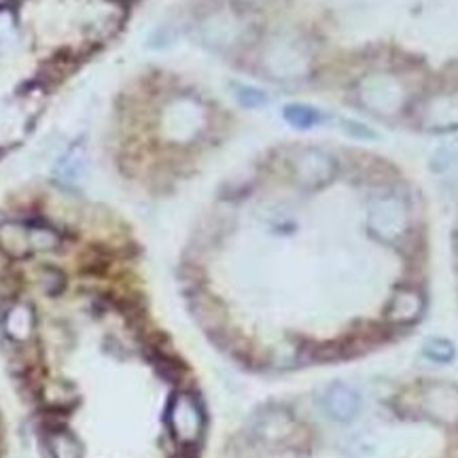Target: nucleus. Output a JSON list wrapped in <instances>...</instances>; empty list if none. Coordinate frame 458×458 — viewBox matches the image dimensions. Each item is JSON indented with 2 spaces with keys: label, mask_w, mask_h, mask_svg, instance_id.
Segmentation results:
<instances>
[{
  "label": "nucleus",
  "mask_w": 458,
  "mask_h": 458,
  "mask_svg": "<svg viewBox=\"0 0 458 458\" xmlns=\"http://www.w3.org/2000/svg\"><path fill=\"white\" fill-rule=\"evenodd\" d=\"M293 173L301 185L321 187L327 185L335 174V162L318 149H303L293 159Z\"/></svg>",
  "instance_id": "4"
},
{
  "label": "nucleus",
  "mask_w": 458,
  "mask_h": 458,
  "mask_svg": "<svg viewBox=\"0 0 458 458\" xmlns=\"http://www.w3.org/2000/svg\"><path fill=\"white\" fill-rule=\"evenodd\" d=\"M41 399L49 412H64L73 410L79 404V390L70 380L62 378H47L43 380L41 386Z\"/></svg>",
  "instance_id": "7"
},
{
  "label": "nucleus",
  "mask_w": 458,
  "mask_h": 458,
  "mask_svg": "<svg viewBox=\"0 0 458 458\" xmlns=\"http://www.w3.org/2000/svg\"><path fill=\"white\" fill-rule=\"evenodd\" d=\"M422 352L427 355V358H431L435 363H450L452 358H454V346H452L448 340L441 338L427 340Z\"/></svg>",
  "instance_id": "17"
},
{
  "label": "nucleus",
  "mask_w": 458,
  "mask_h": 458,
  "mask_svg": "<svg viewBox=\"0 0 458 458\" xmlns=\"http://www.w3.org/2000/svg\"><path fill=\"white\" fill-rule=\"evenodd\" d=\"M62 240L49 228H30V246L32 251H55Z\"/></svg>",
  "instance_id": "16"
},
{
  "label": "nucleus",
  "mask_w": 458,
  "mask_h": 458,
  "mask_svg": "<svg viewBox=\"0 0 458 458\" xmlns=\"http://www.w3.org/2000/svg\"><path fill=\"white\" fill-rule=\"evenodd\" d=\"M422 125L429 130L458 128V96H435L424 104Z\"/></svg>",
  "instance_id": "6"
},
{
  "label": "nucleus",
  "mask_w": 458,
  "mask_h": 458,
  "mask_svg": "<svg viewBox=\"0 0 458 458\" xmlns=\"http://www.w3.org/2000/svg\"><path fill=\"white\" fill-rule=\"evenodd\" d=\"M283 117L291 128L312 130L323 121V113L312 107H306V104H289V107L283 110Z\"/></svg>",
  "instance_id": "14"
},
{
  "label": "nucleus",
  "mask_w": 458,
  "mask_h": 458,
  "mask_svg": "<svg viewBox=\"0 0 458 458\" xmlns=\"http://www.w3.org/2000/svg\"><path fill=\"white\" fill-rule=\"evenodd\" d=\"M165 422H168L170 435L179 446L191 448V446L200 444L204 427H206V416H204V407L197 395H193L191 390H176L170 397Z\"/></svg>",
  "instance_id": "1"
},
{
  "label": "nucleus",
  "mask_w": 458,
  "mask_h": 458,
  "mask_svg": "<svg viewBox=\"0 0 458 458\" xmlns=\"http://www.w3.org/2000/svg\"><path fill=\"white\" fill-rule=\"evenodd\" d=\"M0 245L13 257H24L26 253L32 251L30 246V228L24 225L9 223L0 228Z\"/></svg>",
  "instance_id": "13"
},
{
  "label": "nucleus",
  "mask_w": 458,
  "mask_h": 458,
  "mask_svg": "<svg viewBox=\"0 0 458 458\" xmlns=\"http://www.w3.org/2000/svg\"><path fill=\"white\" fill-rule=\"evenodd\" d=\"M323 404H325V412L338 422L352 421L358 412V397L355 390L346 384L329 386L327 393H325Z\"/></svg>",
  "instance_id": "8"
},
{
  "label": "nucleus",
  "mask_w": 458,
  "mask_h": 458,
  "mask_svg": "<svg viewBox=\"0 0 458 458\" xmlns=\"http://www.w3.org/2000/svg\"><path fill=\"white\" fill-rule=\"evenodd\" d=\"M52 458H83V446L79 438L66 427H58L49 431L47 438Z\"/></svg>",
  "instance_id": "12"
},
{
  "label": "nucleus",
  "mask_w": 458,
  "mask_h": 458,
  "mask_svg": "<svg viewBox=\"0 0 458 458\" xmlns=\"http://www.w3.org/2000/svg\"><path fill=\"white\" fill-rule=\"evenodd\" d=\"M231 92H234V98L245 108H261L269 102L266 92L259 90V87L245 85V83H234V85H231Z\"/></svg>",
  "instance_id": "15"
},
{
  "label": "nucleus",
  "mask_w": 458,
  "mask_h": 458,
  "mask_svg": "<svg viewBox=\"0 0 458 458\" xmlns=\"http://www.w3.org/2000/svg\"><path fill=\"white\" fill-rule=\"evenodd\" d=\"M424 404H427V410L441 418V421H458V389H454V386H433L429 393H424Z\"/></svg>",
  "instance_id": "9"
},
{
  "label": "nucleus",
  "mask_w": 458,
  "mask_h": 458,
  "mask_svg": "<svg viewBox=\"0 0 458 458\" xmlns=\"http://www.w3.org/2000/svg\"><path fill=\"white\" fill-rule=\"evenodd\" d=\"M424 310V300L416 289H399L390 297L386 306L384 318L386 323L395 327H406V325L416 323Z\"/></svg>",
  "instance_id": "5"
},
{
  "label": "nucleus",
  "mask_w": 458,
  "mask_h": 458,
  "mask_svg": "<svg viewBox=\"0 0 458 458\" xmlns=\"http://www.w3.org/2000/svg\"><path fill=\"white\" fill-rule=\"evenodd\" d=\"M4 329H7L9 338L20 341V344L30 341L35 338V331H36V321H35V312H32V308L15 306L13 310L9 312L7 321H4Z\"/></svg>",
  "instance_id": "11"
},
{
  "label": "nucleus",
  "mask_w": 458,
  "mask_h": 458,
  "mask_svg": "<svg viewBox=\"0 0 458 458\" xmlns=\"http://www.w3.org/2000/svg\"><path fill=\"white\" fill-rule=\"evenodd\" d=\"M369 229L382 240H399L407 229L406 202L395 196L378 197L369 208Z\"/></svg>",
  "instance_id": "3"
},
{
  "label": "nucleus",
  "mask_w": 458,
  "mask_h": 458,
  "mask_svg": "<svg viewBox=\"0 0 458 458\" xmlns=\"http://www.w3.org/2000/svg\"><path fill=\"white\" fill-rule=\"evenodd\" d=\"M358 98L374 113L393 115L404 104V87L390 75H372L358 85Z\"/></svg>",
  "instance_id": "2"
},
{
  "label": "nucleus",
  "mask_w": 458,
  "mask_h": 458,
  "mask_svg": "<svg viewBox=\"0 0 458 458\" xmlns=\"http://www.w3.org/2000/svg\"><path fill=\"white\" fill-rule=\"evenodd\" d=\"M293 421L283 410H269L261 414L257 421L255 435L263 441H283L293 433Z\"/></svg>",
  "instance_id": "10"
}]
</instances>
